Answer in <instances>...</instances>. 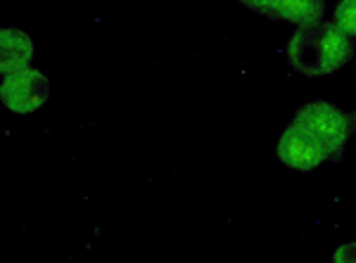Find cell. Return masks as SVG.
Returning <instances> with one entry per match:
<instances>
[{
    "label": "cell",
    "instance_id": "6da1fadb",
    "mask_svg": "<svg viewBox=\"0 0 356 263\" xmlns=\"http://www.w3.org/2000/svg\"><path fill=\"white\" fill-rule=\"evenodd\" d=\"M354 41L335 22L300 26L288 43V60L304 76H325L352 60Z\"/></svg>",
    "mask_w": 356,
    "mask_h": 263
},
{
    "label": "cell",
    "instance_id": "7a4b0ae2",
    "mask_svg": "<svg viewBox=\"0 0 356 263\" xmlns=\"http://www.w3.org/2000/svg\"><path fill=\"white\" fill-rule=\"evenodd\" d=\"M295 124H300L302 128L314 133L316 138L328 147L332 162H340L342 159V150L354 130L352 117L323 100L302 105L295 114Z\"/></svg>",
    "mask_w": 356,
    "mask_h": 263
},
{
    "label": "cell",
    "instance_id": "3957f363",
    "mask_svg": "<svg viewBox=\"0 0 356 263\" xmlns=\"http://www.w3.org/2000/svg\"><path fill=\"white\" fill-rule=\"evenodd\" d=\"M50 83L41 71L26 69L13 71L3 76V85H0V100L15 114H31L48 102Z\"/></svg>",
    "mask_w": 356,
    "mask_h": 263
},
{
    "label": "cell",
    "instance_id": "277c9868",
    "mask_svg": "<svg viewBox=\"0 0 356 263\" xmlns=\"http://www.w3.org/2000/svg\"><path fill=\"white\" fill-rule=\"evenodd\" d=\"M278 159L295 171H314L330 157L328 147L314 133L292 121L278 140Z\"/></svg>",
    "mask_w": 356,
    "mask_h": 263
},
{
    "label": "cell",
    "instance_id": "5b68a950",
    "mask_svg": "<svg viewBox=\"0 0 356 263\" xmlns=\"http://www.w3.org/2000/svg\"><path fill=\"white\" fill-rule=\"evenodd\" d=\"M33 43L19 28H3L0 31V71L13 74L22 71L31 65Z\"/></svg>",
    "mask_w": 356,
    "mask_h": 263
},
{
    "label": "cell",
    "instance_id": "8992f818",
    "mask_svg": "<svg viewBox=\"0 0 356 263\" xmlns=\"http://www.w3.org/2000/svg\"><path fill=\"white\" fill-rule=\"evenodd\" d=\"M325 12L323 0H278L275 5V19L290 22L295 26L321 24Z\"/></svg>",
    "mask_w": 356,
    "mask_h": 263
},
{
    "label": "cell",
    "instance_id": "52a82bcc",
    "mask_svg": "<svg viewBox=\"0 0 356 263\" xmlns=\"http://www.w3.org/2000/svg\"><path fill=\"white\" fill-rule=\"evenodd\" d=\"M335 24L349 36H356V0H340L335 8Z\"/></svg>",
    "mask_w": 356,
    "mask_h": 263
},
{
    "label": "cell",
    "instance_id": "ba28073f",
    "mask_svg": "<svg viewBox=\"0 0 356 263\" xmlns=\"http://www.w3.org/2000/svg\"><path fill=\"white\" fill-rule=\"evenodd\" d=\"M240 3L245 8L254 10V12L268 17V19H275V5H278V0H240Z\"/></svg>",
    "mask_w": 356,
    "mask_h": 263
},
{
    "label": "cell",
    "instance_id": "9c48e42d",
    "mask_svg": "<svg viewBox=\"0 0 356 263\" xmlns=\"http://www.w3.org/2000/svg\"><path fill=\"white\" fill-rule=\"evenodd\" d=\"M332 261L337 263H347V261H356V242L352 244H344L335 251V256H332Z\"/></svg>",
    "mask_w": 356,
    "mask_h": 263
},
{
    "label": "cell",
    "instance_id": "30bf717a",
    "mask_svg": "<svg viewBox=\"0 0 356 263\" xmlns=\"http://www.w3.org/2000/svg\"><path fill=\"white\" fill-rule=\"evenodd\" d=\"M352 126H354V133H356V112L352 114Z\"/></svg>",
    "mask_w": 356,
    "mask_h": 263
}]
</instances>
